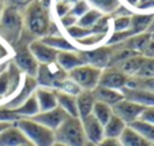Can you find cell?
Returning a JSON list of instances; mask_svg holds the SVG:
<instances>
[{
    "instance_id": "cell-1",
    "label": "cell",
    "mask_w": 154,
    "mask_h": 146,
    "mask_svg": "<svg viewBox=\"0 0 154 146\" xmlns=\"http://www.w3.org/2000/svg\"><path fill=\"white\" fill-rule=\"evenodd\" d=\"M52 23L49 7L44 6L41 0H34L23 11V32L33 41L49 36Z\"/></svg>"
},
{
    "instance_id": "cell-2",
    "label": "cell",
    "mask_w": 154,
    "mask_h": 146,
    "mask_svg": "<svg viewBox=\"0 0 154 146\" xmlns=\"http://www.w3.org/2000/svg\"><path fill=\"white\" fill-rule=\"evenodd\" d=\"M23 34V11L4 7L0 19V37L8 45H17Z\"/></svg>"
},
{
    "instance_id": "cell-3",
    "label": "cell",
    "mask_w": 154,
    "mask_h": 146,
    "mask_svg": "<svg viewBox=\"0 0 154 146\" xmlns=\"http://www.w3.org/2000/svg\"><path fill=\"white\" fill-rule=\"evenodd\" d=\"M53 132H55V142L57 143L66 146H87V141L79 117L68 116Z\"/></svg>"
},
{
    "instance_id": "cell-4",
    "label": "cell",
    "mask_w": 154,
    "mask_h": 146,
    "mask_svg": "<svg viewBox=\"0 0 154 146\" xmlns=\"http://www.w3.org/2000/svg\"><path fill=\"white\" fill-rule=\"evenodd\" d=\"M15 126L34 146H52L55 143V132L32 119H19L15 122Z\"/></svg>"
},
{
    "instance_id": "cell-5",
    "label": "cell",
    "mask_w": 154,
    "mask_h": 146,
    "mask_svg": "<svg viewBox=\"0 0 154 146\" xmlns=\"http://www.w3.org/2000/svg\"><path fill=\"white\" fill-rule=\"evenodd\" d=\"M101 71L102 70L93 67V66L83 64L74 68L72 71H70L68 78L75 82L81 90H93L98 85Z\"/></svg>"
},
{
    "instance_id": "cell-6",
    "label": "cell",
    "mask_w": 154,
    "mask_h": 146,
    "mask_svg": "<svg viewBox=\"0 0 154 146\" xmlns=\"http://www.w3.org/2000/svg\"><path fill=\"white\" fill-rule=\"evenodd\" d=\"M68 74L63 71L56 63L52 64H40L35 75V82L40 88H48L55 90L59 82L66 79Z\"/></svg>"
},
{
    "instance_id": "cell-7",
    "label": "cell",
    "mask_w": 154,
    "mask_h": 146,
    "mask_svg": "<svg viewBox=\"0 0 154 146\" xmlns=\"http://www.w3.org/2000/svg\"><path fill=\"white\" fill-rule=\"evenodd\" d=\"M11 61L22 74H25L26 76L35 78L40 64H38V61L34 59V56L32 55V52L29 49V45H26V44L19 45L15 49V55Z\"/></svg>"
},
{
    "instance_id": "cell-8",
    "label": "cell",
    "mask_w": 154,
    "mask_h": 146,
    "mask_svg": "<svg viewBox=\"0 0 154 146\" xmlns=\"http://www.w3.org/2000/svg\"><path fill=\"white\" fill-rule=\"evenodd\" d=\"M111 52H112V48L108 47V45L94 48V49L79 51L85 64L93 66V67L100 68V70H104V68L108 67L109 59H111Z\"/></svg>"
},
{
    "instance_id": "cell-9",
    "label": "cell",
    "mask_w": 154,
    "mask_h": 146,
    "mask_svg": "<svg viewBox=\"0 0 154 146\" xmlns=\"http://www.w3.org/2000/svg\"><path fill=\"white\" fill-rule=\"evenodd\" d=\"M143 109H145L143 107L138 105V104H135L132 101H128L125 98H123L122 101H119L117 104H115L112 107L113 115L119 117L120 120H123L127 126H130L131 123H134L135 120L139 119Z\"/></svg>"
},
{
    "instance_id": "cell-10",
    "label": "cell",
    "mask_w": 154,
    "mask_h": 146,
    "mask_svg": "<svg viewBox=\"0 0 154 146\" xmlns=\"http://www.w3.org/2000/svg\"><path fill=\"white\" fill-rule=\"evenodd\" d=\"M37 88H38V85H37V82H35V78L25 75L23 81H22L19 89H18V92L6 102V104H4L3 107H6V108H8V109L18 108V107L22 105L30 96L34 94V92H35Z\"/></svg>"
},
{
    "instance_id": "cell-11",
    "label": "cell",
    "mask_w": 154,
    "mask_h": 146,
    "mask_svg": "<svg viewBox=\"0 0 154 146\" xmlns=\"http://www.w3.org/2000/svg\"><path fill=\"white\" fill-rule=\"evenodd\" d=\"M68 117V115L60 108V107H56V108L51 109V111H47V112H38L35 116L30 117L32 120L34 122L40 123L42 126H45L47 129L52 130H57L60 127V124L64 122V120Z\"/></svg>"
},
{
    "instance_id": "cell-12",
    "label": "cell",
    "mask_w": 154,
    "mask_h": 146,
    "mask_svg": "<svg viewBox=\"0 0 154 146\" xmlns=\"http://www.w3.org/2000/svg\"><path fill=\"white\" fill-rule=\"evenodd\" d=\"M130 76L124 75L116 68H104L100 75V81L97 86H104V88L115 89V90H122L123 88L127 86V82Z\"/></svg>"
},
{
    "instance_id": "cell-13",
    "label": "cell",
    "mask_w": 154,
    "mask_h": 146,
    "mask_svg": "<svg viewBox=\"0 0 154 146\" xmlns=\"http://www.w3.org/2000/svg\"><path fill=\"white\" fill-rule=\"evenodd\" d=\"M81 122H82V127H83V132H85L87 143H90V145H93V146H97L105 138L104 126H102L93 115H89V116L81 119Z\"/></svg>"
},
{
    "instance_id": "cell-14",
    "label": "cell",
    "mask_w": 154,
    "mask_h": 146,
    "mask_svg": "<svg viewBox=\"0 0 154 146\" xmlns=\"http://www.w3.org/2000/svg\"><path fill=\"white\" fill-rule=\"evenodd\" d=\"M29 49L34 59L38 61V64H52L56 63V57H57V51L53 48L48 47L47 44H44L41 40H34L29 44Z\"/></svg>"
},
{
    "instance_id": "cell-15",
    "label": "cell",
    "mask_w": 154,
    "mask_h": 146,
    "mask_svg": "<svg viewBox=\"0 0 154 146\" xmlns=\"http://www.w3.org/2000/svg\"><path fill=\"white\" fill-rule=\"evenodd\" d=\"M122 94L125 100L128 101H132L138 105L143 107V108H147V107H153L154 105V93L142 90V89H134V88H123Z\"/></svg>"
},
{
    "instance_id": "cell-16",
    "label": "cell",
    "mask_w": 154,
    "mask_h": 146,
    "mask_svg": "<svg viewBox=\"0 0 154 146\" xmlns=\"http://www.w3.org/2000/svg\"><path fill=\"white\" fill-rule=\"evenodd\" d=\"M56 64L66 73H70L74 68L83 66V60L79 53V51H64V52H59L57 57H56Z\"/></svg>"
},
{
    "instance_id": "cell-17",
    "label": "cell",
    "mask_w": 154,
    "mask_h": 146,
    "mask_svg": "<svg viewBox=\"0 0 154 146\" xmlns=\"http://www.w3.org/2000/svg\"><path fill=\"white\" fill-rule=\"evenodd\" d=\"M35 100H37L40 112H47L57 107V98H56V92L53 89L40 88L38 86L34 92Z\"/></svg>"
},
{
    "instance_id": "cell-18",
    "label": "cell",
    "mask_w": 154,
    "mask_h": 146,
    "mask_svg": "<svg viewBox=\"0 0 154 146\" xmlns=\"http://www.w3.org/2000/svg\"><path fill=\"white\" fill-rule=\"evenodd\" d=\"M26 142L29 141L26 139L23 132L15 126V123L0 132V146H20Z\"/></svg>"
},
{
    "instance_id": "cell-19",
    "label": "cell",
    "mask_w": 154,
    "mask_h": 146,
    "mask_svg": "<svg viewBox=\"0 0 154 146\" xmlns=\"http://www.w3.org/2000/svg\"><path fill=\"white\" fill-rule=\"evenodd\" d=\"M91 92H93V96L96 101L104 102V104H106L109 107H113L115 104H117L119 101H122L124 98L120 90L104 88V86H96Z\"/></svg>"
},
{
    "instance_id": "cell-20",
    "label": "cell",
    "mask_w": 154,
    "mask_h": 146,
    "mask_svg": "<svg viewBox=\"0 0 154 146\" xmlns=\"http://www.w3.org/2000/svg\"><path fill=\"white\" fill-rule=\"evenodd\" d=\"M96 104L93 92L91 90H81L76 94V111H78V117L83 119V117L91 115L93 107Z\"/></svg>"
},
{
    "instance_id": "cell-21",
    "label": "cell",
    "mask_w": 154,
    "mask_h": 146,
    "mask_svg": "<svg viewBox=\"0 0 154 146\" xmlns=\"http://www.w3.org/2000/svg\"><path fill=\"white\" fill-rule=\"evenodd\" d=\"M56 92V98H57V107H60L68 116L78 117V111H76V96L63 92Z\"/></svg>"
},
{
    "instance_id": "cell-22",
    "label": "cell",
    "mask_w": 154,
    "mask_h": 146,
    "mask_svg": "<svg viewBox=\"0 0 154 146\" xmlns=\"http://www.w3.org/2000/svg\"><path fill=\"white\" fill-rule=\"evenodd\" d=\"M122 146H151L150 142L145 139L142 135H139L135 130H132L130 126H127L124 129V131L122 132L119 138Z\"/></svg>"
},
{
    "instance_id": "cell-23",
    "label": "cell",
    "mask_w": 154,
    "mask_h": 146,
    "mask_svg": "<svg viewBox=\"0 0 154 146\" xmlns=\"http://www.w3.org/2000/svg\"><path fill=\"white\" fill-rule=\"evenodd\" d=\"M154 14L149 15H140V14H132L131 15V23H130V32L132 34H142V33H147V29L150 26L151 20H153Z\"/></svg>"
},
{
    "instance_id": "cell-24",
    "label": "cell",
    "mask_w": 154,
    "mask_h": 146,
    "mask_svg": "<svg viewBox=\"0 0 154 146\" xmlns=\"http://www.w3.org/2000/svg\"><path fill=\"white\" fill-rule=\"evenodd\" d=\"M150 38H151V36L149 34V33H142V34L132 36V37L127 38L125 41H123V42H120V44H117V45L125 48V49L134 51V52H137V53H140L143 51V48L146 47V44L150 41Z\"/></svg>"
},
{
    "instance_id": "cell-25",
    "label": "cell",
    "mask_w": 154,
    "mask_h": 146,
    "mask_svg": "<svg viewBox=\"0 0 154 146\" xmlns=\"http://www.w3.org/2000/svg\"><path fill=\"white\" fill-rule=\"evenodd\" d=\"M14 112L19 116V119H23V117L30 119V117L35 116V115L40 112V108H38V104H37V100H35L34 94L30 96L22 105H19L18 108H15Z\"/></svg>"
},
{
    "instance_id": "cell-26",
    "label": "cell",
    "mask_w": 154,
    "mask_h": 146,
    "mask_svg": "<svg viewBox=\"0 0 154 146\" xmlns=\"http://www.w3.org/2000/svg\"><path fill=\"white\" fill-rule=\"evenodd\" d=\"M44 44H47L48 47L56 49L57 52H64V51H78L68 40H66L61 36H47L44 38H40Z\"/></svg>"
},
{
    "instance_id": "cell-27",
    "label": "cell",
    "mask_w": 154,
    "mask_h": 146,
    "mask_svg": "<svg viewBox=\"0 0 154 146\" xmlns=\"http://www.w3.org/2000/svg\"><path fill=\"white\" fill-rule=\"evenodd\" d=\"M125 127H127V124L123 120H120L117 116L112 115V117L105 123V126H104L105 138H120V135L124 131Z\"/></svg>"
},
{
    "instance_id": "cell-28",
    "label": "cell",
    "mask_w": 154,
    "mask_h": 146,
    "mask_svg": "<svg viewBox=\"0 0 154 146\" xmlns=\"http://www.w3.org/2000/svg\"><path fill=\"white\" fill-rule=\"evenodd\" d=\"M130 127L132 130H135L139 135H142L151 145L154 143V124H151V123H149V122H145V120H142V119H138V120H135L134 123H131Z\"/></svg>"
},
{
    "instance_id": "cell-29",
    "label": "cell",
    "mask_w": 154,
    "mask_h": 146,
    "mask_svg": "<svg viewBox=\"0 0 154 146\" xmlns=\"http://www.w3.org/2000/svg\"><path fill=\"white\" fill-rule=\"evenodd\" d=\"M102 15H112L120 7V0H89Z\"/></svg>"
},
{
    "instance_id": "cell-30",
    "label": "cell",
    "mask_w": 154,
    "mask_h": 146,
    "mask_svg": "<svg viewBox=\"0 0 154 146\" xmlns=\"http://www.w3.org/2000/svg\"><path fill=\"white\" fill-rule=\"evenodd\" d=\"M91 115L101 123L102 126H105V123L112 117L113 112H112V107L106 105L104 102L96 101V104H94V107H93V111H91Z\"/></svg>"
},
{
    "instance_id": "cell-31",
    "label": "cell",
    "mask_w": 154,
    "mask_h": 146,
    "mask_svg": "<svg viewBox=\"0 0 154 146\" xmlns=\"http://www.w3.org/2000/svg\"><path fill=\"white\" fill-rule=\"evenodd\" d=\"M101 17H102V14L100 11H97V10H89L85 15H82L81 18H78L76 25L83 27V29H91Z\"/></svg>"
},
{
    "instance_id": "cell-32",
    "label": "cell",
    "mask_w": 154,
    "mask_h": 146,
    "mask_svg": "<svg viewBox=\"0 0 154 146\" xmlns=\"http://www.w3.org/2000/svg\"><path fill=\"white\" fill-rule=\"evenodd\" d=\"M134 76H138V78H154V59H143L139 70Z\"/></svg>"
},
{
    "instance_id": "cell-33",
    "label": "cell",
    "mask_w": 154,
    "mask_h": 146,
    "mask_svg": "<svg viewBox=\"0 0 154 146\" xmlns=\"http://www.w3.org/2000/svg\"><path fill=\"white\" fill-rule=\"evenodd\" d=\"M111 19H112L111 15H102L90 30L93 33H96V34H106L108 30H109V20Z\"/></svg>"
},
{
    "instance_id": "cell-34",
    "label": "cell",
    "mask_w": 154,
    "mask_h": 146,
    "mask_svg": "<svg viewBox=\"0 0 154 146\" xmlns=\"http://www.w3.org/2000/svg\"><path fill=\"white\" fill-rule=\"evenodd\" d=\"M113 20V32H125L130 29L131 17H112Z\"/></svg>"
},
{
    "instance_id": "cell-35",
    "label": "cell",
    "mask_w": 154,
    "mask_h": 146,
    "mask_svg": "<svg viewBox=\"0 0 154 146\" xmlns=\"http://www.w3.org/2000/svg\"><path fill=\"white\" fill-rule=\"evenodd\" d=\"M67 33H68L70 37L75 38L76 41L81 40V38H83V37H86V36H89V34H93V32H91L90 29H83V27L78 26V25H74V26L68 27Z\"/></svg>"
},
{
    "instance_id": "cell-36",
    "label": "cell",
    "mask_w": 154,
    "mask_h": 146,
    "mask_svg": "<svg viewBox=\"0 0 154 146\" xmlns=\"http://www.w3.org/2000/svg\"><path fill=\"white\" fill-rule=\"evenodd\" d=\"M105 37H106V34H96V33H93V34H89L86 37L78 40V44L83 45V47H91V45H96L98 42H101Z\"/></svg>"
},
{
    "instance_id": "cell-37",
    "label": "cell",
    "mask_w": 154,
    "mask_h": 146,
    "mask_svg": "<svg viewBox=\"0 0 154 146\" xmlns=\"http://www.w3.org/2000/svg\"><path fill=\"white\" fill-rule=\"evenodd\" d=\"M34 0H3L4 7H11V8H17L19 11H25Z\"/></svg>"
},
{
    "instance_id": "cell-38",
    "label": "cell",
    "mask_w": 154,
    "mask_h": 146,
    "mask_svg": "<svg viewBox=\"0 0 154 146\" xmlns=\"http://www.w3.org/2000/svg\"><path fill=\"white\" fill-rule=\"evenodd\" d=\"M89 10H90V7H89V3H87L86 0H81V2H78V3L72 4L70 12L74 15V17L81 18L82 15H85L87 11H89Z\"/></svg>"
},
{
    "instance_id": "cell-39",
    "label": "cell",
    "mask_w": 154,
    "mask_h": 146,
    "mask_svg": "<svg viewBox=\"0 0 154 146\" xmlns=\"http://www.w3.org/2000/svg\"><path fill=\"white\" fill-rule=\"evenodd\" d=\"M71 4H68V3H66V2H61V0H57L56 2V7H55V10H56V15H57L59 18H63L64 15H67L68 12L71 11Z\"/></svg>"
},
{
    "instance_id": "cell-40",
    "label": "cell",
    "mask_w": 154,
    "mask_h": 146,
    "mask_svg": "<svg viewBox=\"0 0 154 146\" xmlns=\"http://www.w3.org/2000/svg\"><path fill=\"white\" fill-rule=\"evenodd\" d=\"M60 22H61V25H63L66 29H68V27H71V26H74V25H76V22H78V18L74 17L71 12H68L67 15H64L63 18H60Z\"/></svg>"
},
{
    "instance_id": "cell-41",
    "label": "cell",
    "mask_w": 154,
    "mask_h": 146,
    "mask_svg": "<svg viewBox=\"0 0 154 146\" xmlns=\"http://www.w3.org/2000/svg\"><path fill=\"white\" fill-rule=\"evenodd\" d=\"M140 55H142L143 57L154 59V40L153 38H150V41L146 44V47L143 48V51L140 52Z\"/></svg>"
},
{
    "instance_id": "cell-42",
    "label": "cell",
    "mask_w": 154,
    "mask_h": 146,
    "mask_svg": "<svg viewBox=\"0 0 154 146\" xmlns=\"http://www.w3.org/2000/svg\"><path fill=\"white\" fill-rule=\"evenodd\" d=\"M139 119L154 124V105L153 107H147V108L143 109V112H142V115H140Z\"/></svg>"
},
{
    "instance_id": "cell-43",
    "label": "cell",
    "mask_w": 154,
    "mask_h": 146,
    "mask_svg": "<svg viewBox=\"0 0 154 146\" xmlns=\"http://www.w3.org/2000/svg\"><path fill=\"white\" fill-rule=\"evenodd\" d=\"M97 146H122L119 138H104Z\"/></svg>"
},
{
    "instance_id": "cell-44",
    "label": "cell",
    "mask_w": 154,
    "mask_h": 146,
    "mask_svg": "<svg viewBox=\"0 0 154 146\" xmlns=\"http://www.w3.org/2000/svg\"><path fill=\"white\" fill-rule=\"evenodd\" d=\"M8 53H10L8 48H7L6 45L3 44V42H0V61L4 60V59L8 56Z\"/></svg>"
},
{
    "instance_id": "cell-45",
    "label": "cell",
    "mask_w": 154,
    "mask_h": 146,
    "mask_svg": "<svg viewBox=\"0 0 154 146\" xmlns=\"http://www.w3.org/2000/svg\"><path fill=\"white\" fill-rule=\"evenodd\" d=\"M138 8L140 10H145V8H154V0H146L145 3H140L138 4Z\"/></svg>"
},
{
    "instance_id": "cell-46",
    "label": "cell",
    "mask_w": 154,
    "mask_h": 146,
    "mask_svg": "<svg viewBox=\"0 0 154 146\" xmlns=\"http://www.w3.org/2000/svg\"><path fill=\"white\" fill-rule=\"evenodd\" d=\"M11 124H14V123H6V122H0V132L3 131V130H6L8 126H11Z\"/></svg>"
},
{
    "instance_id": "cell-47",
    "label": "cell",
    "mask_w": 154,
    "mask_h": 146,
    "mask_svg": "<svg viewBox=\"0 0 154 146\" xmlns=\"http://www.w3.org/2000/svg\"><path fill=\"white\" fill-rule=\"evenodd\" d=\"M125 2H127V3L130 4L131 7H137L138 4H139V2H140V0H125Z\"/></svg>"
},
{
    "instance_id": "cell-48",
    "label": "cell",
    "mask_w": 154,
    "mask_h": 146,
    "mask_svg": "<svg viewBox=\"0 0 154 146\" xmlns=\"http://www.w3.org/2000/svg\"><path fill=\"white\" fill-rule=\"evenodd\" d=\"M147 33H149V34H151V33H154V15H153V20H151L150 26H149V29H147Z\"/></svg>"
},
{
    "instance_id": "cell-49",
    "label": "cell",
    "mask_w": 154,
    "mask_h": 146,
    "mask_svg": "<svg viewBox=\"0 0 154 146\" xmlns=\"http://www.w3.org/2000/svg\"><path fill=\"white\" fill-rule=\"evenodd\" d=\"M61 2H66V3H68V4H75V3H78V2H81V0H61Z\"/></svg>"
},
{
    "instance_id": "cell-50",
    "label": "cell",
    "mask_w": 154,
    "mask_h": 146,
    "mask_svg": "<svg viewBox=\"0 0 154 146\" xmlns=\"http://www.w3.org/2000/svg\"><path fill=\"white\" fill-rule=\"evenodd\" d=\"M3 10H4V4H3V0H0V19H2V14H3Z\"/></svg>"
},
{
    "instance_id": "cell-51",
    "label": "cell",
    "mask_w": 154,
    "mask_h": 146,
    "mask_svg": "<svg viewBox=\"0 0 154 146\" xmlns=\"http://www.w3.org/2000/svg\"><path fill=\"white\" fill-rule=\"evenodd\" d=\"M20 146H34L33 143H30V142H26V143H23V145H20Z\"/></svg>"
},
{
    "instance_id": "cell-52",
    "label": "cell",
    "mask_w": 154,
    "mask_h": 146,
    "mask_svg": "<svg viewBox=\"0 0 154 146\" xmlns=\"http://www.w3.org/2000/svg\"><path fill=\"white\" fill-rule=\"evenodd\" d=\"M52 146H66V145H61V143H57V142H55V143H53Z\"/></svg>"
},
{
    "instance_id": "cell-53",
    "label": "cell",
    "mask_w": 154,
    "mask_h": 146,
    "mask_svg": "<svg viewBox=\"0 0 154 146\" xmlns=\"http://www.w3.org/2000/svg\"><path fill=\"white\" fill-rule=\"evenodd\" d=\"M150 36H151V38H153V40H154V33H151Z\"/></svg>"
},
{
    "instance_id": "cell-54",
    "label": "cell",
    "mask_w": 154,
    "mask_h": 146,
    "mask_svg": "<svg viewBox=\"0 0 154 146\" xmlns=\"http://www.w3.org/2000/svg\"><path fill=\"white\" fill-rule=\"evenodd\" d=\"M145 2H146V0H140V2H139V4H140V3H145Z\"/></svg>"
},
{
    "instance_id": "cell-55",
    "label": "cell",
    "mask_w": 154,
    "mask_h": 146,
    "mask_svg": "<svg viewBox=\"0 0 154 146\" xmlns=\"http://www.w3.org/2000/svg\"><path fill=\"white\" fill-rule=\"evenodd\" d=\"M87 146H93V145H90V143H87Z\"/></svg>"
},
{
    "instance_id": "cell-56",
    "label": "cell",
    "mask_w": 154,
    "mask_h": 146,
    "mask_svg": "<svg viewBox=\"0 0 154 146\" xmlns=\"http://www.w3.org/2000/svg\"><path fill=\"white\" fill-rule=\"evenodd\" d=\"M151 146H154V143H153V145H151Z\"/></svg>"
}]
</instances>
